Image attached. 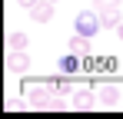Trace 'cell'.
<instances>
[{
	"instance_id": "8",
	"label": "cell",
	"mask_w": 123,
	"mask_h": 119,
	"mask_svg": "<svg viewBox=\"0 0 123 119\" xmlns=\"http://www.w3.org/2000/svg\"><path fill=\"white\" fill-rule=\"evenodd\" d=\"M80 66H83V56L70 53V50H67V53L60 56V73H67V76H73V73H77Z\"/></svg>"
},
{
	"instance_id": "10",
	"label": "cell",
	"mask_w": 123,
	"mask_h": 119,
	"mask_svg": "<svg viewBox=\"0 0 123 119\" xmlns=\"http://www.w3.org/2000/svg\"><path fill=\"white\" fill-rule=\"evenodd\" d=\"M27 43H30V40H27V33H23V30H13V33H10V40H7V46H10V50H27Z\"/></svg>"
},
{
	"instance_id": "17",
	"label": "cell",
	"mask_w": 123,
	"mask_h": 119,
	"mask_svg": "<svg viewBox=\"0 0 123 119\" xmlns=\"http://www.w3.org/2000/svg\"><path fill=\"white\" fill-rule=\"evenodd\" d=\"M53 3H57V0H53Z\"/></svg>"
},
{
	"instance_id": "13",
	"label": "cell",
	"mask_w": 123,
	"mask_h": 119,
	"mask_svg": "<svg viewBox=\"0 0 123 119\" xmlns=\"http://www.w3.org/2000/svg\"><path fill=\"white\" fill-rule=\"evenodd\" d=\"M120 3H123V0H93V7H97L100 13H103V10H120Z\"/></svg>"
},
{
	"instance_id": "16",
	"label": "cell",
	"mask_w": 123,
	"mask_h": 119,
	"mask_svg": "<svg viewBox=\"0 0 123 119\" xmlns=\"http://www.w3.org/2000/svg\"><path fill=\"white\" fill-rule=\"evenodd\" d=\"M117 37H120V40H123V23H120V27H117Z\"/></svg>"
},
{
	"instance_id": "3",
	"label": "cell",
	"mask_w": 123,
	"mask_h": 119,
	"mask_svg": "<svg viewBox=\"0 0 123 119\" xmlns=\"http://www.w3.org/2000/svg\"><path fill=\"white\" fill-rule=\"evenodd\" d=\"M93 106H100V99H97V89H77V93H73V103H70V109H77V113H86V109H93Z\"/></svg>"
},
{
	"instance_id": "6",
	"label": "cell",
	"mask_w": 123,
	"mask_h": 119,
	"mask_svg": "<svg viewBox=\"0 0 123 119\" xmlns=\"http://www.w3.org/2000/svg\"><path fill=\"white\" fill-rule=\"evenodd\" d=\"M7 70H10V73H27V70H30L27 50H10V53H7Z\"/></svg>"
},
{
	"instance_id": "5",
	"label": "cell",
	"mask_w": 123,
	"mask_h": 119,
	"mask_svg": "<svg viewBox=\"0 0 123 119\" xmlns=\"http://www.w3.org/2000/svg\"><path fill=\"white\" fill-rule=\"evenodd\" d=\"M53 10H57L53 0H37V3L30 7V20H37V23H50V20H53Z\"/></svg>"
},
{
	"instance_id": "7",
	"label": "cell",
	"mask_w": 123,
	"mask_h": 119,
	"mask_svg": "<svg viewBox=\"0 0 123 119\" xmlns=\"http://www.w3.org/2000/svg\"><path fill=\"white\" fill-rule=\"evenodd\" d=\"M67 50H70V53H77V56H90V37H83V33H73V40H70V43H67Z\"/></svg>"
},
{
	"instance_id": "12",
	"label": "cell",
	"mask_w": 123,
	"mask_h": 119,
	"mask_svg": "<svg viewBox=\"0 0 123 119\" xmlns=\"http://www.w3.org/2000/svg\"><path fill=\"white\" fill-rule=\"evenodd\" d=\"M50 89H53V93H60V96H73V83H70V79H53V83H50Z\"/></svg>"
},
{
	"instance_id": "2",
	"label": "cell",
	"mask_w": 123,
	"mask_h": 119,
	"mask_svg": "<svg viewBox=\"0 0 123 119\" xmlns=\"http://www.w3.org/2000/svg\"><path fill=\"white\" fill-rule=\"evenodd\" d=\"M23 93H27V99H30V106H33V109H43V103L50 99L53 89H50V86H37V83H30V79H27Z\"/></svg>"
},
{
	"instance_id": "9",
	"label": "cell",
	"mask_w": 123,
	"mask_h": 119,
	"mask_svg": "<svg viewBox=\"0 0 123 119\" xmlns=\"http://www.w3.org/2000/svg\"><path fill=\"white\" fill-rule=\"evenodd\" d=\"M100 17H103V30H117V27L123 23V13H120V10H103Z\"/></svg>"
},
{
	"instance_id": "1",
	"label": "cell",
	"mask_w": 123,
	"mask_h": 119,
	"mask_svg": "<svg viewBox=\"0 0 123 119\" xmlns=\"http://www.w3.org/2000/svg\"><path fill=\"white\" fill-rule=\"evenodd\" d=\"M103 30V17H100V10L93 7V10H80L77 13V33H83V37H97Z\"/></svg>"
},
{
	"instance_id": "14",
	"label": "cell",
	"mask_w": 123,
	"mask_h": 119,
	"mask_svg": "<svg viewBox=\"0 0 123 119\" xmlns=\"http://www.w3.org/2000/svg\"><path fill=\"white\" fill-rule=\"evenodd\" d=\"M7 109H10V113H20L23 103H20V99H10V103H7Z\"/></svg>"
},
{
	"instance_id": "15",
	"label": "cell",
	"mask_w": 123,
	"mask_h": 119,
	"mask_svg": "<svg viewBox=\"0 0 123 119\" xmlns=\"http://www.w3.org/2000/svg\"><path fill=\"white\" fill-rule=\"evenodd\" d=\"M17 3H20V7H27V10H30V7H33V3H37V0H17Z\"/></svg>"
},
{
	"instance_id": "4",
	"label": "cell",
	"mask_w": 123,
	"mask_h": 119,
	"mask_svg": "<svg viewBox=\"0 0 123 119\" xmlns=\"http://www.w3.org/2000/svg\"><path fill=\"white\" fill-rule=\"evenodd\" d=\"M97 99H100V106H106V109H117V106H120V99H123V93H120V86L106 83V86L97 89Z\"/></svg>"
},
{
	"instance_id": "11",
	"label": "cell",
	"mask_w": 123,
	"mask_h": 119,
	"mask_svg": "<svg viewBox=\"0 0 123 119\" xmlns=\"http://www.w3.org/2000/svg\"><path fill=\"white\" fill-rule=\"evenodd\" d=\"M43 109H50V113H63V109H67V99H63L60 93H53V96L43 103Z\"/></svg>"
}]
</instances>
